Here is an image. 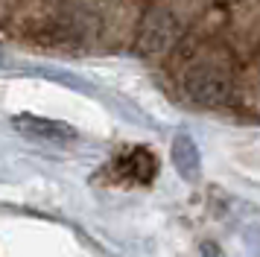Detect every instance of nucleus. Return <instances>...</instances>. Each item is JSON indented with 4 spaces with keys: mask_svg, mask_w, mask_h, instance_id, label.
I'll return each instance as SVG.
<instances>
[{
    "mask_svg": "<svg viewBox=\"0 0 260 257\" xmlns=\"http://www.w3.org/2000/svg\"><path fill=\"white\" fill-rule=\"evenodd\" d=\"M12 126L32 140H47V143H71L76 138V128L61 123V120H50V117H36V114H18Z\"/></svg>",
    "mask_w": 260,
    "mask_h": 257,
    "instance_id": "nucleus-3",
    "label": "nucleus"
},
{
    "mask_svg": "<svg viewBox=\"0 0 260 257\" xmlns=\"http://www.w3.org/2000/svg\"><path fill=\"white\" fill-rule=\"evenodd\" d=\"M178 33H181V26H178V18L173 12L152 9L141 23L138 47H141V53H146V56H158V53H164V50H170V47L176 44Z\"/></svg>",
    "mask_w": 260,
    "mask_h": 257,
    "instance_id": "nucleus-2",
    "label": "nucleus"
},
{
    "mask_svg": "<svg viewBox=\"0 0 260 257\" xmlns=\"http://www.w3.org/2000/svg\"><path fill=\"white\" fill-rule=\"evenodd\" d=\"M170 155H173V167L178 170V175L184 181H196L199 178L202 158H199V146H196V140L190 138V135H176Z\"/></svg>",
    "mask_w": 260,
    "mask_h": 257,
    "instance_id": "nucleus-4",
    "label": "nucleus"
},
{
    "mask_svg": "<svg viewBox=\"0 0 260 257\" xmlns=\"http://www.w3.org/2000/svg\"><path fill=\"white\" fill-rule=\"evenodd\" d=\"M202 257H222V251H219V245L205 243V245H202Z\"/></svg>",
    "mask_w": 260,
    "mask_h": 257,
    "instance_id": "nucleus-5",
    "label": "nucleus"
},
{
    "mask_svg": "<svg viewBox=\"0 0 260 257\" xmlns=\"http://www.w3.org/2000/svg\"><path fill=\"white\" fill-rule=\"evenodd\" d=\"M184 93L196 105H205V108L225 105L231 97V76L216 65H196L184 76Z\"/></svg>",
    "mask_w": 260,
    "mask_h": 257,
    "instance_id": "nucleus-1",
    "label": "nucleus"
}]
</instances>
